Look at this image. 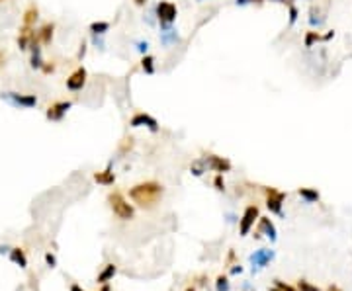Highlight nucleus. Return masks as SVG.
Segmentation results:
<instances>
[{
    "mask_svg": "<svg viewBox=\"0 0 352 291\" xmlns=\"http://www.w3.org/2000/svg\"><path fill=\"white\" fill-rule=\"evenodd\" d=\"M163 184H159L155 180L139 182L133 188H129V200L141 209H153L157 203L163 200Z\"/></svg>",
    "mask_w": 352,
    "mask_h": 291,
    "instance_id": "obj_1",
    "label": "nucleus"
},
{
    "mask_svg": "<svg viewBox=\"0 0 352 291\" xmlns=\"http://www.w3.org/2000/svg\"><path fill=\"white\" fill-rule=\"evenodd\" d=\"M108 203H110V209H112V213L116 215L117 219H121V221H129V219H133L135 209H133L131 203L123 198L121 192H117V190L110 192V194H108Z\"/></svg>",
    "mask_w": 352,
    "mask_h": 291,
    "instance_id": "obj_2",
    "label": "nucleus"
},
{
    "mask_svg": "<svg viewBox=\"0 0 352 291\" xmlns=\"http://www.w3.org/2000/svg\"><path fill=\"white\" fill-rule=\"evenodd\" d=\"M155 12H157V20L161 23V27H163L164 31H170V25H172V22H174L176 16H178L176 4H174V2H168V0H161V2L157 4Z\"/></svg>",
    "mask_w": 352,
    "mask_h": 291,
    "instance_id": "obj_3",
    "label": "nucleus"
},
{
    "mask_svg": "<svg viewBox=\"0 0 352 291\" xmlns=\"http://www.w3.org/2000/svg\"><path fill=\"white\" fill-rule=\"evenodd\" d=\"M260 217V211H258V205H247L245 211H243V217L239 219V233L241 237H247L251 233V229L255 227V223Z\"/></svg>",
    "mask_w": 352,
    "mask_h": 291,
    "instance_id": "obj_4",
    "label": "nucleus"
},
{
    "mask_svg": "<svg viewBox=\"0 0 352 291\" xmlns=\"http://www.w3.org/2000/svg\"><path fill=\"white\" fill-rule=\"evenodd\" d=\"M264 196H266V207L270 209V213H276V215H282V205L286 202V194L276 190V188H262Z\"/></svg>",
    "mask_w": 352,
    "mask_h": 291,
    "instance_id": "obj_5",
    "label": "nucleus"
},
{
    "mask_svg": "<svg viewBox=\"0 0 352 291\" xmlns=\"http://www.w3.org/2000/svg\"><path fill=\"white\" fill-rule=\"evenodd\" d=\"M4 100H8L12 106L16 108H33L37 104V96L35 94H20V92H6L2 96Z\"/></svg>",
    "mask_w": 352,
    "mask_h": 291,
    "instance_id": "obj_6",
    "label": "nucleus"
},
{
    "mask_svg": "<svg viewBox=\"0 0 352 291\" xmlns=\"http://www.w3.org/2000/svg\"><path fill=\"white\" fill-rule=\"evenodd\" d=\"M129 127H147L151 133H157L161 127H159V121L153 117V115H149V113L145 112H137L131 115V119H129Z\"/></svg>",
    "mask_w": 352,
    "mask_h": 291,
    "instance_id": "obj_7",
    "label": "nucleus"
},
{
    "mask_svg": "<svg viewBox=\"0 0 352 291\" xmlns=\"http://www.w3.org/2000/svg\"><path fill=\"white\" fill-rule=\"evenodd\" d=\"M72 108V102L70 100H59V102H53L49 108L45 110V117L49 121H61L67 112Z\"/></svg>",
    "mask_w": 352,
    "mask_h": 291,
    "instance_id": "obj_8",
    "label": "nucleus"
},
{
    "mask_svg": "<svg viewBox=\"0 0 352 291\" xmlns=\"http://www.w3.org/2000/svg\"><path fill=\"white\" fill-rule=\"evenodd\" d=\"M86 78H88V70L86 68L84 67L74 68L69 74V78H67V88L70 92H80V90L86 86Z\"/></svg>",
    "mask_w": 352,
    "mask_h": 291,
    "instance_id": "obj_9",
    "label": "nucleus"
},
{
    "mask_svg": "<svg viewBox=\"0 0 352 291\" xmlns=\"http://www.w3.org/2000/svg\"><path fill=\"white\" fill-rule=\"evenodd\" d=\"M208 168L217 172V174H225V172H231V160L229 158H223V157H217V155H208L206 160Z\"/></svg>",
    "mask_w": 352,
    "mask_h": 291,
    "instance_id": "obj_10",
    "label": "nucleus"
},
{
    "mask_svg": "<svg viewBox=\"0 0 352 291\" xmlns=\"http://www.w3.org/2000/svg\"><path fill=\"white\" fill-rule=\"evenodd\" d=\"M35 33H37V39L41 45H51L53 43V35H55V23L45 22L39 29H35Z\"/></svg>",
    "mask_w": 352,
    "mask_h": 291,
    "instance_id": "obj_11",
    "label": "nucleus"
},
{
    "mask_svg": "<svg viewBox=\"0 0 352 291\" xmlns=\"http://www.w3.org/2000/svg\"><path fill=\"white\" fill-rule=\"evenodd\" d=\"M37 20H39V8H37L35 4H29V6L25 8V12H23V16H22V27H29V29H33Z\"/></svg>",
    "mask_w": 352,
    "mask_h": 291,
    "instance_id": "obj_12",
    "label": "nucleus"
},
{
    "mask_svg": "<svg viewBox=\"0 0 352 291\" xmlns=\"http://www.w3.org/2000/svg\"><path fill=\"white\" fill-rule=\"evenodd\" d=\"M258 235H266L270 241H276V227L268 217H258V227H257V237Z\"/></svg>",
    "mask_w": 352,
    "mask_h": 291,
    "instance_id": "obj_13",
    "label": "nucleus"
},
{
    "mask_svg": "<svg viewBox=\"0 0 352 291\" xmlns=\"http://www.w3.org/2000/svg\"><path fill=\"white\" fill-rule=\"evenodd\" d=\"M272 258H274V252H272V250H268V248H260L258 252H255V254L251 256V262H253L255 266H258V268H264Z\"/></svg>",
    "mask_w": 352,
    "mask_h": 291,
    "instance_id": "obj_14",
    "label": "nucleus"
},
{
    "mask_svg": "<svg viewBox=\"0 0 352 291\" xmlns=\"http://www.w3.org/2000/svg\"><path fill=\"white\" fill-rule=\"evenodd\" d=\"M94 182H98V184H102V186H112L114 182H116V174L112 172V168L108 166L106 170H102V172H96L94 174Z\"/></svg>",
    "mask_w": 352,
    "mask_h": 291,
    "instance_id": "obj_15",
    "label": "nucleus"
},
{
    "mask_svg": "<svg viewBox=\"0 0 352 291\" xmlns=\"http://www.w3.org/2000/svg\"><path fill=\"white\" fill-rule=\"evenodd\" d=\"M116 272H117V268L114 266V264H106V266H104V270L98 274L96 282H98V284H108V282H110V280L116 276Z\"/></svg>",
    "mask_w": 352,
    "mask_h": 291,
    "instance_id": "obj_16",
    "label": "nucleus"
},
{
    "mask_svg": "<svg viewBox=\"0 0 352 291\" xmlns=\"http://www.w3.org/2000/svg\"><path fill=\"white\" fill-rule=\"evenodd\" d=\"M298 194H300V196H302L307 203L319 202V198H321V196H319V192H317L315 188H300V190H298Z\"/></svg>",
    "mask_w": 352,
    "mask_h": 291,
    "instance_id": "obj_17",
    "label": "nucleus"
},
{
    "mask_svg": "<svg viewBox=\"0 0 352 291\" xmlns=\"http://www.w3.org/2000/svg\"><path fill=\"white\" fill-rule=\"evenodd\" d=\"M10 260H12L14 264H18L20 268H25V266H27V258H25L22 248H12V250H10Z\"/></svg>",
    "mask_w": 352,
    "mask_h": 291,
    "instance_id": "obj_18",
    "label": "nucleus"
},
{
    "mask_svg": "<svg viewBox=\"0 0 352 291\" xmlns=\"http://www.w3.org/2000/svg\"><path fill=\"white\" fill-rule=\"evenodd\" d=\"M141 68H143L145 74H155V57L143 55V59H141Z\"/></svg>",
    "mask_w": 352,
    "mask_h": 291,
    "instance_id": "obj_19",
    "label": "nucleus"
},
{
    "mask_svg": "<svg viewBox=\"0 0 352 291\" xmlns=\"http://www.w3.org/2000/svg\"><path fill=\"white\" fill-rule=\"evenodd\" d=\"M110 29V22H92L90 23V31L92 35H104Z\"/></svg>",
    "mask_w": 352,
    "mask_h": 291,
    "instance_id": "obj_20",
    "label": "nucleus"
},
{
    "mask_svg": "<svg viewBox=\"0 0 352 291\" xmlns=\"http://www.w3.org/2000/svg\"><path fill=\"white\" fill-rule=\"evenodd\" d=\"M321 39H323V35H321L319 31H307V33H305L304 43H305V47H313L315 41H321Z\"/></svg>",
    "mask_w": 352,
    "mask_h": 291,
    "instance_id": "obj_21",
    "label": "nucleus"
},
{
    "mask_svg": "<svg viewBox=\"0 0 352 291\" xmlns=\"http://www.w3.org/2000/svg\"><path fill=\"white\" fill-rule=\"evenodd\" d=\"M268 291H298V290L292 288V286H288V284H284L280 280H274V288H270Z\"/></svg>",
    "mask_w": 352,
    "mask_h": 291,
    "instance_id": "obj_22",
    "label": "nucleus"
},
{
    "mask_svg": "<svg viewBox=\"0 0 352 291\" xmlns=\"http://www.w3.org/2000/svg\"><path fill=\"white\" fill-rule=\"evenodd\" d=\"M298 290L300 291H321L317 286H313V284L307 282V280H300V282H298Z\"/></svg>",
    "mask_w": 352,
    "mask_h": 291,
    "instance_id": "obj_23",
    "label": "nucleus"
},
{
    "mask_svg": "<svg viewBox=\"0 0 352 291\" xmlns=\"http://www.w3.org/2000/svg\"><path fill=\"white\" fill-rule=\"evenodd\" d=\"M215 286H217V291H229V282H227L225 276H219L217 282H215Z\"/></svg>",
    "mask_w": 352,
    "mask_h": 291,
    "instance_id": "obj_24",
    "label": "nucleus"
},
{
    "mask_svg": "<svg viewBox=\"0 0 352 291\" xmlns=\"http://www.w3.org/2000/svg\"><path fill=\"white\" fill-rule=\"evenodd\" d=\"M213 186H215V190H219V192H223V190H225V182H223V174H217V176L213 178Z\"/></svg>",
    "mask_w": 352,
    "mask_h": 291,
    "instance_id": "obj_25",
    "label": "nucleus"
},
{
    "mask_svg": "<svg viewBox=\"0 0 352 291\" xmlns=\"http://www.w3.org/2000/svg\"><path fill=\"white\" fill-rule=\"evenodd\" d=\"M192 174L194 176H202L204 174V164L202 162H194L192 164Z\"/></svg>",
    "mask_w": 352,
    "mask_h": 291,
    "instance_id": "obj_26",
    "label": "nucleus"
},
{
    "mask_svg": "<svg viewBox=\"0 0 352 291\" xmlns=\"http://www.w3.org/2000/svg\"><path fill=\"white\" fill-rule=\"evenodd\" d=\"M133 147V137H127V139H123V143H121V153H125L127 149H131Z\"/></svg>",
    "mask_w": 352,
    "mask_h": 291,
    "instance_id": "obj_27",
    "label": "nucleus"
},
{
    "mask_svg": "<svg viewBox=\"0 0 352 291\" xmlns=\"http://www.w3.org/2000/svg\"><path fill=\"white\" fill-rule=\"evenodd\" d=\"M296 20H298V8L292 4V6H290V25L296 23Z\"/></svg>",
    "mask_w": 352,
    "mask_h": 291,
    "instance_id": "obj_28",
    "label": "nucleus"
},
{
    "mask_svg": "<svg viewBox=\"0 0 352 291\" xmlns=\"http://www.w3.org/2000/svg\"><path fill=\"white\" fill-rule=\"evenodd\" d=\"M41 70H43L45 74H51V72H55V65H53V63H43Z\"/></svg>",
    "mask_w": 352,
    "mask_h": 291,
    "instance_id": "obj_29",
    "label": "nucleus"
},
{
    "mask_svg": "<svg viewBox=\"0 0 352 291\" xmlns=\"http://www.w3.org/2000/svg\"><path fill=\"white\" fill-rule=\"evenodd\" d=\"M84 55H86V41H82V43H80L78 55H76V57H78V61H80V59H84Z\"/></svg>",
    "mask_w": 352,
    "mask_h": 291,
    "instance_id": "obj_30",
    "label": "nucleus"
},
{
    "mask_svg": "<svg viewBox=\"0 0 352 291\" xmlns=\"http://www.w3.org/2000/svg\"><path fill=\"white\" fill-rule=\"evenodd\" d=\"M45 260H47V264H49L51 268L55 266V256H53V254H45Z\"/></svg>",
    "mask_w": 352,
    "mask_h": 291,
    "instance_id": "obj_31",
    "label": "nucleus"
},
{
    "mask_svg": "<svg viewBox=\"0 0 352 291\" xmlns=\"http://www.w3.org/2000/svg\"><path fill=\"white\" fill-rule=\"evenodd\" d=\"M233 260H235V252H233V250H229V256H227V264H231Z\"/></svg>",
    "mask_w": 352,
    "mask_h": 291,
    "instance_id": "obj_32",
    "label": "nucleus"
},
{
    "mask_svg": "<svg viewBox=\"0 0 352 291\" xmlns=\"http://www.w3.org/2000/svg\"><path fill=\"white\" fill-rule=\"evenodd\" d=\"M327 291H343V290H341L339 286H335V284H331V286H329V288H327Z\"/></svg>",
    "mask_w": 352,
    "mask_h": 291,
    "instance_id": "obj_33",
    "label": "nucleus"
},
{
    "mask_svg": "<svg viewBox=\"0 0 352 291\" xmlns=\"http://www.w3.org/2000/svg\"><path fill=\"white\" fill-rule=\"evenodd\" d=\"M70 291H84V290H82L80 286H76V284H72V286H70Z\"/></svg>",
    "mask_w": 352,
    "mask_h": 291,
    "instance_id": "obj_34",
    "label": "nucleus"
},
{
    "mask_svg": "<svg viewBox=\"0 0 352 291\" xmlns=\"http://www.w3.org/2000/svg\"><path fill=\"white\" fill-rule=\"evenodd\" d=\"M147 47H149V45H147V41H145V43H139V51H141V53H145V51H147Z\"/></svg>",
    "mask_w": 352,
    "mask_h": 291,
    "instance_id": "obj_35",
    "label": "nucleus"
},
{
    "mask_svg": "<svg viewBox=\"0 0 352 291\" xmlns=\"http://www.w3.org/2000/svg\"><path fill=\"white\" fill-rule=\"evenodd\" d=\"M249 2H253V0H237L239 6H245V4H249Z\"/></svg>",
    "mask_w": 352,
    "mask_h": 291,
    "instance_id": "obj_36",
    "label": "nucleus"
},
{
    "mask_svg": "<svg viewBox=\"0 0 352 291\" xmlns=\"http://www.w3.org/2000/svg\"><path fill=\"white\" fill-rule=\"evenodd\" d=\"M100 291H112V288H110L108 284H102V290H100Z\"/></svg>",
    "mask_w": 352,
    "mask_h": 291,
    "instance_id": "obj_37",
    "label": "nucleus"
},
{
    "mask_svg": "<svg viewBox=\"0 0 352 291\" xmlns=\"http://www.w3.org/2000/svg\"><path fill=\"white\" fill-rule=\"evenodd\" d=\"M133 2H135L137 6H145V4H147V0H133Z\"/></svg>",
    "mask_w": 352,
    "mask_h": 291,
    "instance_id": "obj_38",
    "label": "nucleus"
},
{
    "mask_svg": "<svg viewBox=\"0 0 352 291\" xmlns=\"http://www.w3.org/2000/svg\"><path fill=\"white\" fill-rule=\"evenodd\" d=\"M272 2H282V4H286L288 0H272Z\"/></svg>",
    "mask_w": 352,
    "mask_h": 291,
    "instance_id": "obj_39",
    "label": "nucleus"
},
{
    "mask_svg": "<svg viewBox=\"0 0 352 291\" xmlns=\"http://www.w3.org/2000/svg\"><path fill=\"white\" fill-rule=\"evenodd\" d=\"M186 291H194V288H192V290H190V288H188V290Z\"/></svg>",
    "mask_w": 352,
    "mask_h": 291,
    "instance_id": "obj_40",
    "label": "nucleus"
},
{
    "mask_svg": "<svg viewBox=\"0 0 352 291\" xmlns=\"http://www.w3.org/2000/svg\"><path fill=\"white\" fill-rule=\"evenodd\" d=\"M0 2H2V0H0Z\"/></svg>",
    "mask_w": 352,
    "mask_h": 291,
    "instance_id": "obj_41",
    "label": "nucleus"
}]
</instances>
